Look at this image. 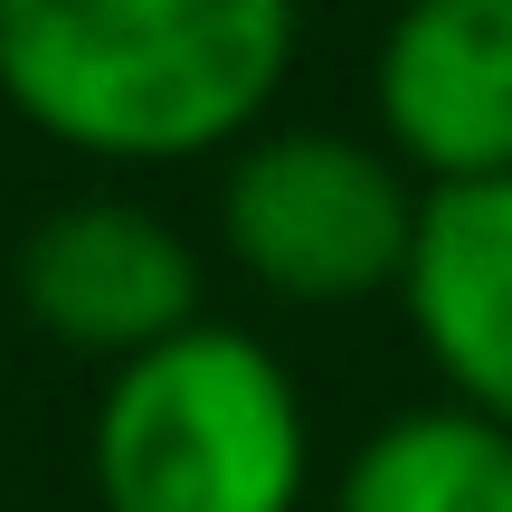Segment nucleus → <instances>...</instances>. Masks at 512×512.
<instances>
[{"instance_id": "7ed1b4c3", "label": "nucleus", "mask_w": 512, "mask_h": 512, "mask_svg": "<svg viewBox=\"0 0 512 512\" xmlns=\"http://www.w3.org/2000/svg\"><path fill=\"white\" fill-rule=\"evenodd\" d=\"M408 238H418V181L361 133L266 124L219 171V247L275 304L399 294Z\"/></svg>"}, {"instance_id": "39448f33", "label": "nucleus", "mask_w": 512, "mask_h": 512, "mask_svg": "<svg viewBox=\"0 0 512 512\" xmlns=\"http://www.w3.org/2000/svg\"><path fill=\"white\" fill-rule=\"evenodd\" d=\"M19 304L86 361H133L200 323V247L143 200H67L19 238Z\"/></svg>"}, {"instance_id": "f03ea898", "label": "nucleus", "mask_w": 512, "mask_h": 512, "mask_svg": "<svg viewBox=\"0 0 512 512\" xmlns=\"http://www.w3.org/2000/svg\"><path fill=\"white\" fill-rule=\"evenodd\" d=\"M86 475L105 512H304L313 418L294 370L238 323H190L114 361Z\"/></svg>"}, {"instance_id": "423d86ee", "label": "nucleus", "mask_w": 512, "mask_h": 512, "mask_svg": "<svg viewBox=\"0 0 512 512\" xmlns=\"http://www.w3.org/2000/svg\"><path fill=\"white\" fill-rule=\"evenodd\" d=\"M399 313L418 332L427 370L446 380V408L512 437V171L418 190Z\"/></svg>"}, {"instance_id": "20e7f679", "label": "nucleus", "mask_w": 512, "mask_h": 512, "mask_svg": "<svg viewBox=\"0 0 512 512\" xmlns=\"http://www.w3.org/2000/svg\"><path fill=\"white\" fill-rule=\"evenodd\" d=\"M380 152L418 190L512 171V0H399L370 48Z\"/></svg>"}, {"instance_id": "0eeeda50", "label": "nucleus", "mask_w": 512, "mask_h": 512, "mask_svg": "<svg viewBox=\"0 0 512 512\" xmlns=\"http://www.w3.org/2000/svg\"><path fill=\"white\" fill-rule=\"evenodd\" d=\"M332 512H512V437L427 399L351 446Z\"/></svg>"}, {"instance_id": "f257e3e1", "label": "nucleus", "mask_w": 512, "mask_h": 512, "mask_svg": "<svg viewBox=\"0 0 512 512\" xmlns=\"http://www.w3.org/2000/svg\"><path fill=\"white\" fill-rule=\"evenodd\" d=\"M304 0H0V105L57 152L171 171L266 133Z\"/></svg>"}]
</instances>
